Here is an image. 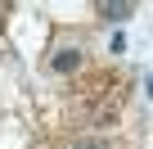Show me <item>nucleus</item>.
Returning <instances> with one entry per match:
<instances>
[{
	"instance_id": "1",
	"label": "nucleus",
	"mask_w": 153,
	"mask_h": 149,
	"mask_svg": "<svg viewBox=\"0 0 153 149\" xmlns=\"http://www.w3.org/2000/svg\"><path fill=\"white\" fill-rule=\"evenodd\" d=\"M50 68H54V72H76V68H81V50H72V45L59 50V54L50 59Z\"/></svg>"
},
{
	"instance_id": "2",
	"label": "nucleus",
	"mask_w": 153,
	"mask_h": 149,
	"mask_svg": "<svg viewBox=\"0 0 153 149\" xmlns=\"http://www.w3.org/2000/svg\"><path fill=\"white\" fill-rule=\"evenodd\" d=\"M99 14H104V18H126L131 5H99Z\"/></svg>"
},
{
	"instance_id": "3",
	"label": "nucleus",
	"mask_w": 153,
	"mask_h": 149,
	"mask_svg": "<svg viewBox=\"0 0 153 149\" xmlns=\"http://www.w3.org/2000/svg\"><path fill=\"white\" fill-rule=\"evenodd\" d=\"M72 149H108V140H99V136H86V140H76Z\"/></svg>"
}]
</instances>
